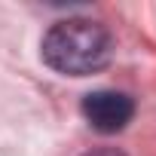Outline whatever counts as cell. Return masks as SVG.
<instances>
[{"label": "cell", "mask_w": 156, "mask_h": 156, "mask_svg": "<svg viewBox=\"0 0 156 156\" xmlns=\"http://www.w3.org/2000/svg\"><path fill=\"white\" fill-rule=\"evenodd\" d=\"M43 61L64 76H89L113 61V34L95 19H61L43 37Z\"/></svg>", "instance_id": "cell-1"}, {"label": "cell", "mask_w": 156, "mask_h": 156, "mask_svg": "<svg viewBox=\"0 0 156 156\" xmlns=\"http://www.w3.org/2000/svg\"><path fill=\"white\" fill-rule=\"evenodd\" d=\"M83 116L86 122L95 129V132H104V135H113V132H122L132 116H135V101L126 95V92H116V89H98V92H89L83 98Z\"/></svg>", "instance_id": "cell-2"}, {"label": "cell", "mask_w": 156, "mask_h": 156, "mask_svg": "<svg viewBox=\"0 0 156 156\" xmlns=\"http://www.w3.org/2000/svg\"><path fill=\"white\" fill-rule=\"evenodd\" d=\"M83 156H126L122 150H113V147H98V150H89Z\"/></svg>", "instance_id": "cell-3"}]
</instances>
